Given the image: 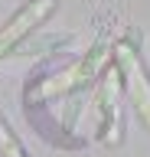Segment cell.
I'll use <instances>...</instances> for the list:
<instances>
[{
  "instance_id": "cell-5",
  "label": "cell",
  "mask_w": 150,
  "mask_h": 157,
  "mask_svg": "<svg viewBox=\"0 0 150 157\" xmlns=\"http://www.w3.org/2000/svg\"><path fill=\"white\" fill-rule=\"evenodd\" d=\"M0 157H26L23 144L16 141V134L10 131V124L0 118Z\"/></svg>"
},
{
  "instance_id": "cell-2",
  "label": "cell",
  "mask_w": 150,
  "mask_h": 157,
  "mask_svg": "<svg viewBox=\"0 0 150 157\" xmlns=\"http://www.w3.org/2000/svg\"><path fill=\"white\" fill-rule=\"evenodd\" d=\"M111 49L114 46H95L88 52L85 59H79L75 66H69V69H62L59 75H52V78H42L39 85L33 88V92H26V98H52V95H65V92H75V88H82V85H88L91 78L98 75V69L108 62V56H111Z\"/></svg>"
},
{
  "instance_id": "cell-4",
  "label": "cell",
  "mask_w": 150,
  "mask_h": 157,
  "mask_svg": "<svg viewBox=\"0 0 150 157\" xmlns=\"http://www.w3.org/2000/svg\"><path fill=\"white\" fill-rule=\"evenodd\" d=\"M121 75L118 69H108V75L101 78V88H98V101H101V115H104V121H101V141L104 144H118L121 141V124H118V95H121Z\"/></svg>"
},
{
  "instance_id": "cell-3",
  "label": "cell",
  "mask_w": 150,
  "mask_h": 157,
  "mask_svg": "<svg viewBox=\"0 0 150 157\" xmlns=\"http://www.w3.org/2000/svg\"><path fill=\"white\" fill-rule=\"evenodd\" d=\"M56 7H59V0H26V3L0 26V59L7 56L10 49H16L33 29H39L42 23L56 13Z\"/></svg>"
},
{
  "instance_id": "cell-1",
  "label": "cell",
  "mask_w": 150,
  "mask_h": 157,
  "mask_svg": "<svg viewBox=\"0 0 150 157\" xmlns=\"http://www.w3.org/2000/svg\"><path fill=\"white\" fill-rule=\"evenodd\" d=\"M111 59H114V69H118V75H121V85L127 92V101L134 105L137 118L150 131V72L144 66L140 52L130 46L127 39H121L111 49Z\"/></svg>"
}]
</instances>
